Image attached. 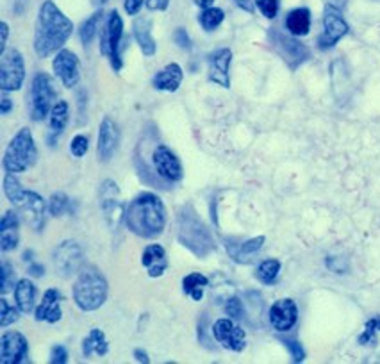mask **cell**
<instances>
[{
  "instance_id": "cell-46",
  "label": "cell",
  "mask_w": 380,
  "mask_h": 364,
  "mask_svg": "<svg viewBox=\"0 0 380 364\" xmlns=\"http://www.w3.org/2000/svg\"><path fill=\"white\" fill-rule=\"evenodd\" d=\"M147 0H125V11L127 15H138Z\"/></svg>"
},
{
  "instance_id": "cell-48",
  "label": "cell",
  "mask_w": 380,
  "mask_h": 364,
  "mask_svg": "<svg viewBox=\"0 0 380 364\" xmlns=\"http://www.w3.org/2000/svg\"><path fill=\"white\" fill-rule=\"evenodd\" d=\"M147 6L152 11H164V9H168L170 0H147Z\"/></svg>"
},
{
  "instance_id": "cell-16",
  "label": "cell",
  "mask_w": 380,
  "mask_h": 364,
  "mask_svg": "<svg viewBox=\"0 0 380 364\" xmlns=\"http://www.w3.org/2000/svg\"><path fill=\"white\" fill-rule=\"evenodd\" d=\"M52 68L66 88L77 86V82L80 79V68L79 59H77V56L72 50H66V48L59 50L56 54V57H54Z\"/></svg>"
},
{
  "instance_id": "cell-7",
  "label": "cell",
  "mask_w": 380,
  "mask_h": 364,
  "mask_svg": "<svg viewBox=\"0 0 380 364\" xmlns=\"http://www.w3.org/2000/svg\"><path fill=\"white\" fill-rule=\"evenodd\" d=\"M101 209L104 220L111 231H118L125 221L127 208L122 198V191L115 180L105 179L101 186Z\"/></svg>"
},
{
  "instance_id": "cell-6",
  "label": "cell",
  "mask_w": 380,
  "mask_h": 364,
  "mask_svg": "<svg viewBox=\"0 0 380 364\" xmlns=\"http://www.w3.org/2000/svg\"><path fill=\"white\" fill-rule=\"evenodd\" d=\"M57 96L52 77L47 73H38L32 79L31 86V117L34 122H41L50 115L54 108V99Z\"/></svg>"
},
{
  "instance_id": "cell-12",
  "label": "cell",
  "mask_w": 380,
  "mask_h": 364,
  "mask_svg": "<svg viewBox=\"0 0 380 364\" xmlns=\"http://www.w3.org/2000/svg\"><path fill=\"white\" fill-rule=\"evenodd\" d=\"M349 34V24L344 22L339 9L334 6H327L323 13V32L318 38L320 48H332L343 36Z\"/></svg>"
},
{
  "instance_id": "cell-13",
  "label": "cell",
  "mask_w": 380,
  "mask_h": 364,
  "mask_svg": "<svg viewBox=\"0 0 380 364\" xmlns=\"http://www.w3.org/2000/svg\"><path fill=\"white\" fill-rule=\"evenodd\" d=\"M212 336L224 349L233 352H243L247 347V334L231 318H221L212 325Z\"/></svg>"
},
{
  "instance_id": "cell-52",
  "label": "cell",
  "mask_w": 380,
  "mask_h": 364,
  "mask_svg": "<svg viewBox=\"0 0 380 364\" xmlns=\"http://www.w3.org/2000/svg\"><path fill=\"white\" fill-rule=\"evenodd\" d=\"M134 359H136L138 363H145V364L150 363V359H148V354L141 349L134 350Z\"/></svg>"
},
{
  "instance_id": "cell-41",
  "label": "cell",
  "mask_w": 380,
  "mask_h": 364,
  "mask_svg": "<svg viewBox=\"0 0 380 364\" xmlns=\"http://www.w3.org/2000/svg\"><path fill=\"white\" fill-rule=\"evenodd\" d=\"M15 286V272H13L11 264L8 261L2 263V295L9 293Z\"/></svg>"
},
{
  "instance_id": "cell-36",
  "label": "cell",
  "mask_w": 380,
  "mask_h": 364,
  "mask_svg": "<svg viewBox=\"0 0 380 364\" xmlns=\"http://www.w3.org/2000/svg\"><path fill=\"white\" fill-rule=\"evenodd\" d=\"M18 312H22L20 309L11 307L6 298H0V327L6 328L8 325L18 321V318H20V314H18Z\"/></svg>"
},
{
  "instance_id": "cell-10",
  "label": "cell",
  "mask_w": 380,
  "mask_h": 364,
  "mask_svg": "<svg viewBox=\"0 0 380 364\" xmlns=\"http://www.w3.org/2000/svg\"><path fill=\"white\" fill-rule=\"evenodd\" d=\"M270 40H272L273 48H275L277 52H279V56L289 64V68L291 70L298 68L302 63H305V61L311 57V50H309L304 43L296 41L295 38L288 36L284 32L277 31V29H273V31L270 32Z\"/></svg>"
},
{
  "instance_id": "cell-33",
  "label": "cell",
  "mask_w": 380,
  "mask_h": 364,
  "mask_svg": "<svg viewBox=\"0 0 380 364\" xmlns=\"http://www.w3.org/2000/svg\"><path fill=\"white\" fill-rule=\"evenodd\" d=\"M280 272V261L277 259H266L257 266V279L263 282V284H273L279 277Z\"/></svg>"
},
{
  "instance_id": "cell-4",
  "label": "cell",
  "mask_w": 380,
  "mask_h": 364,
  "mask_svg": "<svg viewBox=\"0 0 380 364\" xmlns=\"http://www.w3.org/2000/svg\"><path fill=\"white\" fill-rule=\"evenodd\" d=\"M108 280L101 270L95 266L80 270L73 284V302L80 311L89 312L101 309L108 300Z\"/></svg>"
},
{
  "instance_id": "cell-21",
  "label": "cell",
  "mask_w": 380,
  "mask_h": 364,
  "mask_svg": "<svg viewBox=\"0 0 380 364\" xmlns=\"http://www.w3.org/2000/svg\"><path fill=\"white\" fill-rule=\"evenodd\" d=\"M20 241V218L15 211H8L0 221V248L2 252H11Z\"/></svg>"
},
{
  "instance_id": "cell-22",
  "label": "cell",
  "mask_w": 380,
  "mask_h": 364,
  "mask_svg": "<svg viewBox=\"0 0 380 364\" xmlns=\"http://www.w3.org/2000/svg\"><path fill=\"white\" fill-rule=\"evenodd\" d=\"M61 300H63V296H61L57 289H47L43 295V300L36 307V320L47 321V323H57L61 316H63V311H61L59 305Z\"/></svg>"
},
{
  "instance_id": "cell-37",
  "label": "cell",
  "mask_w": 380,
  "mask_h": 364,
  "mask_svg": "<svg viewBox=\"0 0 380 364\" xmlns=\"http://www.w3.org/2000/svg\"><path fill=\"white\" fill-rule=\"evenodd\" d=\"M377 333H380V316H375L372 318V320L366 321L365 333L359 336V343L363 344V347H366V344H375Z\"/></svg>"
},
{
  "instance_id": "cell-2",
  "label": "cell",
  "mask_w": 380,
  "mask_h": 364,
  "mask_svg": "<svg viewBox=\"0 0 380 364\" xmlns=\"http://www.w3.org/2000/svg\"><path fill=\"white\" fill-rule=\"evenodd\" d=\"M125 225L138 238H157L166 227V208L163 201L154 193H140L129 204L125 212Z\"/></svg>"
},
{
  "instance_id": "cell-43",
  "label": "cell",
  "mask_w": 380,
  "mask_h": 364,
  "mask_svg": "<svg viewBox=\"0 0 380 364\" xmlns=\"http://www.w3.org/2000/svg\"><path fill=\"white\" fill-rule=\"evenodd\" d=\"M284 344L288 347V350L291 352V357L295 363H302L305 359V352L302 349V344L295 340H284Z\"/></svg>"
},
{
  "instance_id": "cell-20",
  "label": "cell",
  "mask_w": 380,
  "mask_h": 364,
  "mask_svg": "<svg viewBox=\"0 0 380 364\" xmlns=\"http://www.w3.org/2000/svg\"><path fill=\"white\" fill-rule=\"evenodd\" d=\"M22 217L25 224L36 233H40L45 225V201L36 191H25L24 201L20 204Z\"/></svg>"
},
{
  "instance_id": "cell-24",
  "label": "cell",
  "mask_w": 380,
  "mask_h": 364,
  "mask_svg": "<svg viewBox=\"0 0 380 364\" xmlns=\"http://www.w3.org/2000/svg\"><path fill=\"white\" fill-rule=\"evenodd\" d=\"M182 79H184V72L180 68V64L170 63L154 75L152 85L154 88L159 89V92L173 93L179 89L180 85H182Z\"/></svg>"
},
{
  "instance_id": "cell-51",
  "label": "cell",
  "mask_w": 380,
  "mask_h": 364,
  "mask_svg": "<svg viewBox=\"0 0 380 364\" xmlns=\"http://www.w3.org/2000/svg\"><path fill=\"white\" fill-rule=\"evenodd\" d=\"M238 4V8H241L247 13H254V2L252 0H234Z\"/></svg>"
},
{
  "instance_id": "cell-39",
  "label": "cell",
  "mask_w": 380,
  "mask_h": 364,
  "mask_svg": "<svg viewBox=\"0 0 380 364\" xmlns=\"http://www.w3.org/2000/svg\"><path fill=\"white\" fill-rule=\"evenodd\" d=\"M88 148H89V141L85 134H77V136L72 140V143H70V152H72L73 157L86 156Z\"/></svg>"
},
{
  "instance_id": "cell-25",
  "label": "cell",
  "mask_w": 380,
  "mask_h": 364,
  "mask_svg": "<svg viewBox=\"0 0 380 364\" xmlns=\"http://www.w3.org/2000/svg\"><path fill=\"white\" fill-rule=\"evenodd\" d=\"M132 29H134V38H136L143 56L152 57L157 50V43L152 36V22H150V18L141 16V18L134 22Z\"/></svg>"
},
{
  "instance_id": "cell-5",
  "label": "cell",
  "mask_w": 380,
  "mask_h": 364,
  "mask_svg": "<svg viewBox=\"0 0 380 364\" xmlns=\"http://www.w3.org/2000/svg\"><path fill=\"white\" fill-rule=\"evenodd\" d=\"M38 148L29 127H22L9 141L4 152V170L8 173H24L36 163Z\"/></svg>"
},
{
  "instance_id": "cell-15",
  "label": "cell",
  "mask_w": 380,
  "mask_h": 364,
  "mask_svg": "<svg viewBox=\"0 0 380 364\" xmlns=\"http://www.w3.org/2000/svg\"><path fill=\"white\" fill-rule=\"evenodd\" d=\"M29 354V343L24 334L8 330L0 337V364L24 363Z\"/></svg>"
},
{
  "instance_id": "cell-47",
  "label": "cell",
  "mask_w": 380,
  "mask_h": 364,
  "mask_svg": "<svg viewBox=\"0 0 380 364\" xmlns=\"http://www.w3.org/2000/svg\"><path fill=\"white\" fill-rule=\"evenodd\" d=\"M175 41L179 43L180 48H189L191 47V41H189L188 32L184 29H177L175 31Z\"/></svg>"
},
{
  "instance_id": "cell-31",
  "label": "cell",
  "mask_w": 380,
  "mask_h": 364,
  "mask_svg": "<svg viewBox=\"0 0 380 364\" xmlns=\"http://www.w3.org/2000/svg\"><path fill=\"white\" fill-rule=\"evenodd\" d=\"M4 193L8 201L15 205H20L25 196V189L22 188L20 180L16 179V173H6L4 177Z\"/></svg>"
},
{
  "instance_id": "cell-23",
  "label": "cell",
  "mask_w": 380,
  "mask_h": 364,
  "mask_svg": "<svg viewBox=\"0 0 380 364\" xmlns=\"http://www.w3.org/2000/svg\"><path fill=\"white\" fill-rule=\"evenodd\" d=\"M141 264L147 270L148 277L157 279L168 268V257H166V252L161 245H148L143 250V256H141Z\"/></svg>"
},
{
  "instance_id": "cell-28",
  "label": "cell",
  "mask_w": 380,
  "mask_h": 364,
  "mask_svg": "<svg viewBox=\"0 0 380 364\" xmlns=\"http://www.w3.org/2000/svg\"><path fill=\"white\" fill-rule=\"evenodd\" d=\"M286 29L293 36H305L311 29V11L307 8L293 9L286 18Z\"/></svg>"
},
{
  "instance_id": "cell-40",
  "label": "cell",
  "mask_w": 380,
  "mask_h": 364,
  "mask_svg": "<svg viewBox=\"0 0 380 364\" xmlns=\"http://www.w3.org/2000/svg\"><path fill=\"white\" fill-rule=\"evenodd\" d=\"M256 6L266 18L273 20L279 13V0H256Z\"/></svg>"
},
{
  "instance_id": "cell-34",
  "label": "cell",
  "mask_w": 380,
  "mask_h": 364,
  "mask_svg": "<svg viewBox=\"0 0 380 364\" xmlns=\"http://www.w3.org/2000/svg\"><path fill=\"white\" fill-rule=\"evenodd\" d=\"M101 24H102V11L93 13L88 20L82 24V27H80V40H82V43H85L86 47L95 40V36L98 34V29H101Z\"/></svg>"
},
{
  "instance_id": "cell-38",
  "label": "cell",
  "mask_w": 380,
  "mask_h": 364,
  "mask_svg": "<svg viewBox=\"0 0 380 364\" xmlns=\"http://www.w3.org/2000/svg\"><path fill=\"white\" fill-rule=\"evenodd\" d=\"M70 205V198L64 193H54L50 196V202H48V211L52 217H61Z\"/></svg>"
},
{
  "instance_id": "cell-1",
  "label": "cell",
  "mask_w": 380,
  "mask_h": 364,
  "mask_svg": "<svg viewBox=\"0 0 380 364\" xmlns=\"http://www.w3.org/2000/svg\"><path fill=\"white\" fill-rule=\"evenodd\" d=\"M72 32L73 24L68 16L63 15L52 0H45L34 29V50L38 57H48L63 50V45L70 40Z\"/></svg>"
},
{
  "instance_id": "cell-54",
  "label": "cell",
  "mask_w": 380,
  "mask_h": 364,
  "mask_svg": "<svg viewBox=\"0 0 380 364\" xmlns=\"http://www.w3.org/2000/svg\"><path fill=\"white\" fill-rule=\"evenodd\" d=\"M96 2H101V4H105V2H108V0H96Z\"/></svg>"
},
{
  "instance_id": "cell-35",
  "label": "cell",
  "mask_w": 380,
  "mask_h": 364,
  "mask_svg": "<svg viewBox=\"0 0 380 364\" xmlns=\"http://www.w3.org/2000/svg\"><path fill=\"white\" fill-rule=\"evenodd\" d=\"M225 13L220 8H207L200 15V25L205 31H214L224 22Z\"/></svg>"
},
{
  "instance_id": "cell-44",
  "label": "cell",
  "mask_w": 380,
  "mask_h": 364,
  "mask_svg": "<svg viewBox=\"0 0 380 364\" xmlns=\"http://www.w3.org/2000/svg\"><path fill=\"white\" fill-rule=\"evenodd\" d=\"M24 263H27L29 273H31L32 277H43L45 275V268H43V266H41L40 263H36V261L32 259V252H25L24 254Z\"/></svg>"
},
{
  "instance_id": "cell-11",
  "label": "cell",
  "mask_w": 380,
  "mask_h": 364,
  "mask_svg": "<svg viewBox=\"0 0 380 364\" xmlns=\"http://www.w3.org/2000/svg\"><path fill=\"white\" fill-rule=\"evenodd\" d=\"M82 261H85L82 248H80V245L73 240L63 241L52 254L54 268H56L57 273H59L61 277H64V279H68V277L79 273L80 266H82Z\"/></svg>"
},
{
  "instance_id": "cell-26",
  "label": "cell",
  "mask_w": 380,
  "mask_h": 364,
  "mask_svg": "<svg viewBox=\"0 0 380 364\" xmlns=\"http://www.w3.org/2000/svg\"><path fill=\"white\" fill-rule=\"evenodd\" d=\"M68 124V102L57 101L50 111V132H48V145L54 147Z\"/></svg>"
},
{
  "instance_id": "cell-19",
  "label": "cell",
  "mask_w": 380,
  "mask_h": 364,
  "mask_svg": "<svg viewBox=\"0 0 380 364\" xmlns=\"http://www.w3.org/2000/svg\"><path fill=\"white\" fill-rule=\"evenodd\" d=\"M118 141H120V132H118L117 124L105 117L98 127V143H96V154L102 163L111 161L112 154L118 147Z\"/></svg>"
},
{
  "instance_id": "cell-49",
  "label": "cell",
  "mask_w": 380,
  "mask_h": 364,
  "mask_svg": "<svg viewBox=\"0 0 380 364\" xmlns=\"http://www.w3.org/2000/svg\"><path fill=\"white\" fill-rule=\"evenodd\" d=\"M0 31H2V40H0V54H4L8 48H6V45H8V36H9V25L6 24V22H2L0 24Z\"/></svg>"
},
{
  "instance_id": "cell-8",
  "label": "cell",
  "mask_w": 380,
  "mask_h": 364,
  "mask_svg": "<svg viewBox=\"0 0 380 364\" xmlns=\"http://www.w3.org/2000/svg\"><path fill=\"white\" fill-rule=\"evenodd\" d=\"M25 80L24 56L16 48H8L0 54V88L2 92H16L20 89Z\"/></svg>"
},
{
  "instance_id": "cell-53",
  "label": "cell",
  "mask_w": 380,
  "mask_h": 364,
  "mask_svg": "<svg viewBox=\"0 0 380 364\" xmlns=\"http://www.w3.org/2000/svg\"><path fill=\"white\" fill-rule=\"evenodd\" d=\"M198 8L202 9H207V8H212V4H214V0H193Z\"/></svg>"
},
{
  "instance_id": "cell-9",
  "label": "cell",
  "mask_w": 380,
  "mask_h": 364,
  "mask_svg": "<svg viewBox=\"0 0 380 364\" xmlns=\"http://www.w3.org/2000/svg\"><path fill=\"white\" fill-rule=\"evenodd\" d=\"M124 36V22L118 11H111L108 16V24H105L104 32H102L101 50L104 56L109 57L112 70L120 72L122 59H120V43Z\"/></svg>"
},
{
  "instance_id": "cell-14",
  "label": "cell",
  "mask_w": 380,
  "mask_h": 364,
  "mask_svg": "<svg viewBox=\"0 0 380 364\" xmlns=\"http://www.w3.org/2000/svg\"><path fill=\"white\" fill-rule=\"evenodd\" d=\"M154 170L161 179L168 180V182H179L184 177V170L180 164L179 157L170 150L166 145H159L152 154Z\"/></svg>"
},
{
  "instance_id": "cell-30",
  "label": "cell",
  "mask_w": 380,
  "mask_h": 364,
  "mask_svg": "<svg viewBox=\"0 0 380 364\" xmlns=\"http://www.w3.org/2000/svg\"><path fill=\"white\" fill-rule=\"evenodd\" d=\"M209 286V279L202 273H189L182 279V289L195 302H200L204 296V289Z\"/></svg>"
},
{
  "instance_id": "cell-27",
  "label": "cell",
  "mask_w": 380,
  "mask_h": 364,
  "mask_svg": "<svg viewBox=\"0 0 380 364\" xmlns=\"http://www.w3.org/2000/svg\"><path fill=\"white\" fill-rule=\"evenodd\" d=\"M15 302L16 307L20 309L22 312H25V314L34 311V305H36V286L32 284L29 279L18 280L15 286Z\"/></svg>"
},
{
  "instance_id": "cell-3",
  "label": "cell",
  "mask_w": 380,
  "mask_h": 364,
  "mask_svg": "<svg viewBox=\"0 0 380 364\" xmlns=\"http://www.w3.org/2000/svg\"><path fill=\"white\" fill-rule=\"evenodd\" d=\"M177 238L182 247L188 248L189 252L200 259H205L214 250V241H212L209 228L198 218L191 205L180 208L179 214H177Z\"/></svg>"
},
{
  "instance_id": "cell-50",
  "label": "cell",
  "mask_w": 380,
  "mask_h": 364,
  "mask_svg": "<svg viewBox=\"0 0 380 364\" xmlns=\"http://www.w3.org/2000/svg\"><path fill=\"white\" fill-rule=\"evenodd\" d=\"M13 109V102H11V99H9L8 95H6V92H4V95H2V101H0V115H8L9 111H11Z\"/></svg>"
},
{
  "instance_id": "cell-45",
  "label": "cell",
  "mask_w": 380,
  "mask_h": 364,
  "mask_svg": "<svg viewBox=\"0 0 380 364\" xmlns=\"http://www.w3.org/2000/svg\"><path fill=\"white\" fill-rule=\"evenodd\" d=\"M50 363L52 364H66L68 363V352H66V349H64V347H61V344L52 347V350H50Z\"/></svg>"
},
{
  "instance_id": "cell-17",
  "label": "cell",
  "mask_w": 380,
  "mask_h": 364,
  "mask_svg": "<svg viewBox=\"0 0 380 364\" xmlns=\"http://www.w3.org/2000/svg\"><path fill=\"white\" fill-rule=\"evenodd\" d=\"M296 320H298V307L291 298L277 300L270 309V323L279 333H286L295 327Z\"/></svg>"
},
{
  "instance_id": "cell-18",
  "label": "cell",
  "mask_w": 380,
  "mask_h": 364,
  "mask_svg": "<svg viewBox=\"0 0 380 364\" xmlns=\"http://www.w3.org/2000/svg\"><path fill=\"white\" fill-rule=\"evenodd\" d=\"M231 61H233V52L228 48H220L217 52H212L207 59L209 80L221 88H228L231 86V77H228Z\"/></svg>"
},
{
  "instance_id": "cell-32",
  "label": "cell",
  "mask_w": 380,
  "mask_h": 364,
  "mask_svg": "<svg viewBox=\"0 0 380 364\" xmlns=\"http://www.w3.org/2000/svg\"><path fill=\"white\" fill-rule=\"evenodd\" d=\"M264 241H266L264 240V236H257L249 241H244V243L238 248L236 252H233L234 261H238V263H249L250 257H252L254 254L259 252L261 248H263Z\"/></svg>"
},
{
  "instance_id": "cell-29",
  "label": "cell",
  "mask_w": 380,
  "mask_h": 364,
  "mask_svg": "<svg viewBox=\"0 0 380 364\" xmlns=\"http://www.w3.org/2000/svg\"><path fill=\"white\" fill-rule=\"evenodd\" d=\"M109 352V343L105 334L102 333L101 328H92L88 334V337H85L82 341V356L85 357H92L93 354L96 356H108Z\"/></svg>"
},
{
  "instance_id": "cell-42",
  "label": "cell",
  "mask_w": 380,
  "mask_h": 364,
  "mask_svg": "<svg viewBox=\"0 0 380 364\" xmlns=\"http://www.w3.org/2000/svg\"><path fill=\"white\" fill-rule=\"evenodd\" d=\"M225 311L233 320H240L243 316V305H241V300L238 296H233V298H228L227 304H225Z\"/></svg>"
}]
</instances>
